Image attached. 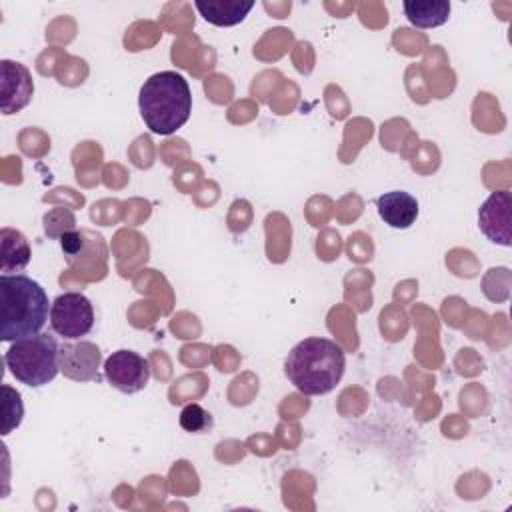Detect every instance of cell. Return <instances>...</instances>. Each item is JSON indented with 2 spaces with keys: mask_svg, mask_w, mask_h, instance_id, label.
Wrapping results in <instances>:
<instances>
[{
  "mask_svg": "<svg viewBox=\"0 0 512 512\" xmlns=\"http://www.w3.org/2000/svg\"><path fill=\"white\" fill-rule=\"evenodd\" d=\"M346 368L344 350L330 338H304L286 356L284 372L306 396H322L336 388Z\"/></svg>",
  "mask_w": 512,
  "mask_h": 512,
  "instance_id": "cell-1",
  "label": "cell"
},
{
  "mask_svg": "<svg viewBox=\"0 0 512 512\" xmlns=\"http://www.w3.org/2000/svg\"><path fill=\"white\" fill-rule=\"evenodd\" d=\"M48 320V296L26 274L0 276V340L14 342L38 334Z\"/></svg>",
  "mask_w": 512,
  "mask_h": 512,
  "instance_id": "cell-2",
  "label": "cell"
},
{
  "mask_svg": "<svg viewBox=\"0 0 512 512\" xmlns=\"http://www.w3.org/2000/svg\"><path fill=\"white\" fill-rule=\"evenodd\" d=\"M138 108L144 124L154 134H174L192 112V92L186 78L172 70L152 74L140 88Z\"/></svg>",
  "mask_w": 512,
  "mask_h": 512,
  "instance_id": "cell-3",
  "label": "cell"
},
{
  "mask_svg": "<svg viewBox=\"0 0 512 512\" xmlns=\"http://www.w3.org/2000/svg\"><path fill=\"white\" fill-rule=\"evenodd\" d=\"M58 350L60 346L54 336L38 332L28 338L14 340L4 354V362L16 380L26 386L40 388L60 372Z\"/></svg>",
  "mask_w": 512,
  "mask_h": 512,
  "instance_id": "cell-4",
  "label": "cell"
},
{
  "mask_svg": "<svg viewBox=\"0 0 512 512\" xmlns=\"http://www.w3.org/2000/svg\"><path fill=\"white\" fill-rule=\"evenodd\" d=\"M52 330L66 338L78 340L94 326L92 302L82 292H64L50 306Z\"/></svg>",
  "mask_w": 512,
  "mask_h": 512,
  "instance_id": "cell-5",
  "label": "cell"
},
{
  "mask_svg": "<svg viewBox=\"0 0 512 512\" xmlns=\"http://www.w3.org/2000/svg\"><path fill=\"white\" fill-rule=\"evenodd\" d=\"M106 380L124 394L140 392L150 380V366L134 350H116L104 362Z\"/></svg>",
  "mask_w": 512,
  "mask_h": 512,
  "instance_id": "cell-6",
  "label": "cell"
},
{
  "mask_svg": "<svg viewBox=\"0 0 512 512\" xmlns=\"http://www.w3.org/2000/svg\"><path fill=\"white\" fill-rule=\"evenodd\" d=\"M512 196L508 190L492 192L478 210L482 234L500 246L512 244Z\"/></svg>",
  "mask_w": 512,
  "mask_h": 512,
  "instance_id": "cell-7",
  "label": "cell"
},
{
  "mask_svg": "<svg viewBox=\"0 0 512 512\" xmlns=\"http://www.w3.org/2000/svg\"><path fill=\"white\" fill-rule=\"evenodd\" d=\"M0 110L2 114H16L28 102L34 94V82L30 70L14 60H2L0 62Z\"/></svg>",
  "mask_w": 512,
  "mask_h": 512,
  "instance_id": "cell-8",
  "label": "cell"
},
{
  "mask_svg": "<svg viewBox=\"0 0 512 512\" xmlns=\"http://www.w3.org/2000/svg\"><path fill=\"white\" fill-rule=\"evenodd\" d=\"M100 348L94 342L78 340V342H64L58 350V364L60 372L76 382H88L98 378L100 368Z\"/></svg>",
  "mask_w": 512,
  "mask_h": 512,
  "instance_id": "cell-9",
  "label": "cell"
},
{
  "mask_svg": "<svg viewBox=\"0 0 512 512\" xmlns=\"http://www.w3.org/2000/svg\"><path fill=\"white\" fill-rule=\"evenodd\" d=\"M376 208L384 224L398 230L410 228L418 218V200L404 190L384 192L376 198Z\"/></svg>",
  "mask_w": 512,
  "mask_h": 512,
  "instance_id": "cell-10",
  "label": "cell"
},
{
  "mask_svg": "<svg viewBox=\"0 0 512 512\" xmlns=\"http://www.w3.org/2000/svg\"><path fill=\"white\" fill-rule=\"evenodd\" d=\"M200 16L214 26H236L254 8L252 0H196Z\"/></svg>",
  "mask_w": 512,
  "mask_h": 512,
  "instance_id": "cell-11",
  "label": "cell"
},
{
  "mask_svg": "<svg viewBox=\"0 0 512 512\" xmlns=\"http://www.w3.org/2000/svg\"><path fill=\"white\" fill-rule=\"evenodd\" d=\"M404 14L416 28H436L448 22L450 2L448 0H406Z\"/></svg>",
  "mask_w": 512,
  "mask_h": 512,
  "instance_id": "cell-12",
  "label": "cell"
},
{
  "mask_svg": "<svg viewBox=\"0 0 512 512\" xmlns=\"http://www.w3.org/2000/svg\"><path fill=\"white\" fill-rule=\"evenodd\" d=\"M0 270L2 274L8 272H20L30 262V246L22 232L12 228L0 230Z\"/></svg>",
  "mask_w": 512,
  "mask_h": 512,
  "instance_id": "cell-13",
  "label": "cell"
},
{
  "mask_svg": "<svg viewBox=\"0 0 512 512\" xmlns=\"http://www.w3.org/2000/svg\"><path fill=\"white\" fill-rule=\"evenodd\" d=\"M2 394H4V402H2V416H4V424H2V434H10L14 428L20 426L22 416H24V406L20 400V392H16L12 386L4 384L2 386Z\"/></svg>",
  "mask_w": 512,
  "mask_h": 512,
  "instance_id": "cell-14",
  "label": "cell"
},
{
  "mask_svg": "<svg viewBox=\"0 0 512 512\" xmlns=\"http://www.w3.org/2000/svg\"><path fill=\"white\" fill-rule=\"evenodd\" d=\"M86 236H88L86 230H64L60 234V248L72 266L76 260L86 258L90 254V244Z\"/></svg>",
  "mask_w": 512,
  "mask_h": 512,
  "instance_id": "cell-15",
  "label": "cell"
},
{
  "mask_svg": "<svg viewBox=\"0 0 512 512\" xmlns=\"http://www.w3.org/2000/svg\"><path fill=\"white\" fill-rule=\"evenodd\" d=\"M180 426L192 434L206 432L208 428H212V414L196 402L186 404L180 412Z\"/></svg>",
  "mask_w": 512,
  "mask_h": 512,
  "instance_id": "cell-16",
  "label": "cell"
}]
</instances>
